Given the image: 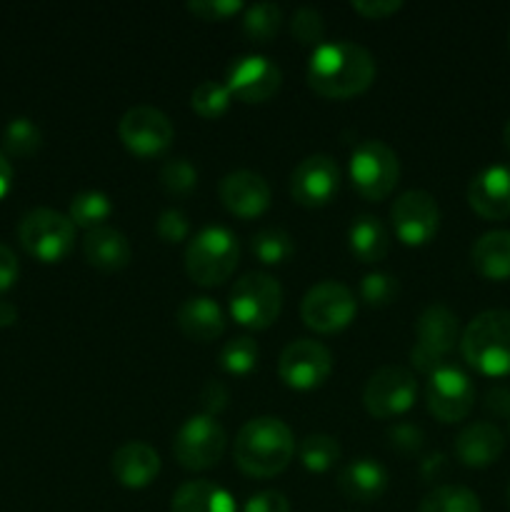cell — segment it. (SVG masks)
<instances>
[{
  "label": "cell",
  "instance_id": "ee69618b",
  "mask_svg": "<svg viewBox=\"0 0 510 512\" xmlns=\"http://www.w3.org/2000/svg\"><path fill=\"white\" fill-rule=\"evenodd\" d=\"M350 5L365 18H385V15L403 8V0H353Z\"/></svg>",
  "mask_w": 510,
  "mask_h": 512
},
{
  "label": "cell",
  "instance_id": "816d5d0a",
  "mask_svg": "<svg viewBox=\"0 0 510 512\" xmlns=\"http://www.w3.org/2000/svg\"><path fill=\"white\" fill-rule=\"evenodd\" d=\"M508 48H510V28H508Z\"/></svg>",
  "mask_w": 510,
  "mask_h": 512
},
{
  "label": "cell",
  "instance_id": "83f0119b",
  "mask_svg": "<svg viewBox=\"0 0 510 512\" xmlns=\"http://www.w3.org/2000/svg\"><path fill=\"white\" fill-rule=\"evenodd\" d=\"M113 215V200H110L108 193L103 190H80V193L73 195L68 208V218L73 220L75 228L93 230L105 225V220Z\"/></svg>",
  "mask_w": 510,
  "mask_h": 512
},
{
  "label": "cell",
  "instance_id": "7402d4cb",
  "mask_svg": "<svg viewBox=\"0 0 510 512\" xmlns=\"http://www.w3.org/2000/svg\"><path fill=\"white\" fill-rule=\"evenodd\" d=\"M175 323L180 333L198 343H210L225 330V313L208 295H190L175 310Z\"/></svg>",
  "mask_w": 510,
  "mask_h": 512
},
{
  "label": "cell",
  "instance_id": "d6986e66",
  "mask_svg": "<svg viewBox=\"0 0 510 512\" xmlns=\"http://www.w3.org/2000/svg\"><path fill=\"white\" fill-rule=\"evenodd\" d=\"M468 203L480 218H510V165L495 163L478 170L468 185Z\"/></svg>",
  "mask_w": 510,
  "mask_h": 512
},
{
  "label": "cell",
  "instance_id": "ba28073f",
  "mask_svg": "<svg viewBox=\"0 0 510 512\" xmlns=\"http://www.w3.org/2000/svg\"><path fill=\"white\" fill-rule=\"evenodd\" d=\"M415 340L410 360L420 373L430 375L438 365L445 363V355L460 343L458 315L443 303H430L415 320Z\"/></svg>",
  "mask_w": 510,
  "mask_h": 512
},
{
  "label": "cell",
  "instance_id": "4316f807",
  "mask_svg": "<svg viewBox=\"0 0 510 512\" xmlns=\"http://www.w3.org/2000/svg\"><path fill=\"white\" fill-rule=\"evenodd\" d=\"M348 245L350 253L363 263H378L388 255L390 235L383 220L378 215L363 213L353 218L348 228Z\"/></svg>",
  "mask_w": 510,
  "mask_h": 512
},
{
  "label": "cell",
  "instance_id": "ab89813d",
  "mask_svg": "<svg viewBox=\"0 0 510 512\" xmlns=\"http://www.w3.org/2000/svg\"><path fill=\"white\" fill-rule=\"evenodd\" d=\"M388 443L405 455L418 453L425 443V433L420 425L408 423V420H400V423H393L388 428Z\"/></svg>",
  "mask_w": 510,
  "mask_h": 512
},
{
  "label": "cell",
  "instance_id": "d6a6232c",
  "mask_svg": "<svg viewBox=\"0 0 510 512\" xmlns=\"http://www.w3.org/2000/svg\"><path fill=\"white\" fill-rule=\"evenodd\" d=\"M258 358V340L250 338V335H235L220 350V368L233 375H248L258 365Z\"/></svg>",
  "mask_w": 510,
  "mask_h": 512
},
{
  "label": "cell",
  "instance_id": "ac0fdd59",
  "mask_svg": "<svg viewBox=\"0 0 510 512\" xmlns=\"http://www.w3.org/2000/svg\"><path fill=\"white\" fill-rule=\"evenodd\" d=\"M225 208L238 218H258L270 205V185L255 170H230L218 185Z\"/></svg>",
  "mask_w": 510,
  "mask_h": 512
},
{
  "label": "cell",
  "instance_id": "7bdbcfd3",
  "mask_svg": "<svg viewBox=\"0 0 510 512\" xmlns=\"http://www.w3.org/2000/svg\"><path fill=\"white\" fill-rule=\"evenodd\" d=\"M243 512H290V500L280 490H260L245 500Z\"/></svg>",
  "mask_w": 510,
  "mask_h": 512
},
{
  "label": "cell",
  "instance_id": "8d00e7d4",
  "mask_svg": "<svg viewBox=\"0 0 510 512\" xmlns=\"http://www.w3.org/2000/svg\"><path fill=\"white\" fill-rule=\"evenodd\" d=\"M400 293V283L395 275L385 273V270H373L365 273L360 280V298L373 308H383V305L393 303Z\"/></svg>",
  "mask_w": 510,
  "mask_h": 512
},
{
  "label": "cell",
  "instance_id": "c3c4849f",
  "mask_svg": "<svg viewBox=\"0 0 510 512\" xmlns=\"http://www.w3.org/2000/svg\"><path fill=\"white\" fill-rule=\"evenodd\" d=\"M10 183H13V168H10V160L5 158L3 150H0V198L8 193Z\"/></svg>",
  "mask_w": 510,
  "mask_h": 512
},
{
  "label": "cell",
  "instance_id": "1f68e13d",
  "mask_svg": "<svg viewBox=\"0 0 510 512\" xmlns=\"http://www.w3.org/2000/svg\"><path fill=\"white\" fill-rule=\"evenodd\" d=\"M280 23H283V8L270 0L248 5L243 13V30L255 43H268L270 38H275Z\"/></svg>",
  "mask_w": 510,
  "mask_h": 512
},
{
  "label": "cell",
  "instance_id": "5b68a950",
  "mask_svg": "<svg viewBox=\"0 0 510 512\" xmlns=\"http://www.w3.org/2000/svg\"><path fill=\"white\" fill-rule=\"evenodd\" d=\"M280 308H283V285L263 270L245 273L230 290V315L245 328H268L278 320Z\"/></svg>",
  "mask_w": 510,
  "mask_h": 512
},
{
  "label": "cell",
  "instance_id": "e575fe53",
  "mask_svg": "<svg viewBox=\"0 0 510 512\" xmlns=\"http://www.w3.org/2000/svg\"><path fill=\"white\" fill-rule=\"evenodd\" d=\"M160 185L165 193L170 195H190L198 185V168L190 163L185 155H175V158L165 160L160 168Z\"/></svg>",
  "mask_w": 510,
  "mask_h": 512
},
{
  "label": "cell",
  "instance_id": "2e32d148",
  "mask_svg": "<svg viewBox=\"0 0 510 512\" xmlns=\"http://www.w3.org/2000/svg\"><path fill=\"white\" fill-rule=\"evenodd\" d=\"M333 370V355L323 343L310 338H298L288 343L280 353L278 373L288 388L313 390L328 380Z\"/></svg>",
  "mask_w": 510,
  "mask_h": 512
},
{
  "label": "cell",
  "instance_id": "4fadbf2b",
  "mask_svg": "<svg viewBox=\"0 0 510 512\" xmlns=\"http://www.w3.org/2000/svg\"><path fill=\"white\" fill-rule=\"evenodd\" d=\"M118 135L130 153L140 158H153L170 148L175 128L168 115L155 105H133L120 118Z\"/></svg>",
  "mask_w": 510,
  "mask_h": 512
},
{
  "label": "cell",
  "instance_id": "8fae6325",
  "mask_svg": "<svg viewBox=\"0 0 510 512\" xmlns=\"http://www.w3.org/2000/svg\"><path fill=\"white\" fill-rule=\"evenodd\" d=\"M428 410L443 423H458L468 418L475 405V385L460 365L443 363L428 375L425 388Z\"/></svg>",
  "mask_w": 510,
  "mask_h": 512
},
{
  "label": "cell",
  "instance_id": "7a4b0ae2",
  "mask_svg": "<svg viewBox=\"0 0 510 512\" xmlns=\"http://www.w3.org/2000/svg\"><path fill=\"white\" fill-rule=\"evenodd\" d=\"M295 453V438L275 415H258L240 428L233 458L243 473L253 478H273L283 473Z\"/></svg>",
  "mask_w": 510,
  "mask_h": 512
},
{
  "label": "cell",
  "instance_id": "9a60e30c",
  "mask_svg": "<svg viewBox=\"0 0 510 512\" xmlns=\"http://www.w3.org/2000/svg\"><path fill=\"white\" fill-rule=\"evenodd\" d=\"M390 223L405 245H425L440 228L438 200L428 190H405L390 205Z\"/></svg>",
  "mask_w": 510,
  "mask_h": 512
},
{
  "label": "cell",
  "instance_id": "484cf974",
  "mask_svg": "<svg viewBox=\"0 0 510 512\" xmlns=\"http://www.w3.org/2000/svg\"><path fill=\"white\" fill-rule=\"evenodd\" d=\"M473 268L488 280L510 278V230H488L470 250Z\"/></svg>",
  "mask_w": 510,
  "mask_h": 512
},
{
  "label": "cell",
  "instance_id": "8992f818",
  "mask_svg": "<svg viewBox=\"0 0 510 512\" xmlns=\"http://www.w3.org/2000/svg\"><path fill=\"white\" fill-rule=\"evenodd\" d=\"M18 240L33 258L58 263L73 250L75 225L60 210L33 208L20 218Z\"/></svg>",
  "mask_w": 510,
  "mask_h": 512
},
{
  "label": "cell",
  "instance_id": "bcb514c9",
  "mask_svg": "<svg viewBox=\"0 0 510 512\" xmlns=\"http://www.w3.org/2000/svg\"><path fill=\"white\" fill-rule=\"evenodd\" d=\"M485 408L495 415H510V385H498L485 398Z\"/></svg>",
  "mask_w": 510,
  "mask_h": 512
},
{
  "label": "cell",
  "instance_id": "cb8c5ba5",
  "mask_svg": "<svg viewBox=\"0 0 510 512\" xmlns=\"http://www.w3.org/2000/svg\"><path fill=\"white\" fill-rule=\"evenodd\" d=\"M83 253L85 260L98 270H120L133 258L130 240L125 238L123 230L113 228V225L88 230L83 238Z\"/></svg>",
  "mask_w": 510,
  "mask_h": 512
},
{
  "label": "cell",
  "instance_id": "836d02e7",
  "mask_svg": "<svg viewBox=\"0 0 510 512\" xmlns=\"http://www.w3.org/2000/svg\"><path fill=\"white\" fill-rule=\"evenodd\" d=\"M3 145L15 158H28L43 145V133L30 118H13L3 130Z\"/></svg>",
  "mask_w": 510,
  "mask_h": 512
},
{
  "label": "cell",
  "instance_id": "d4e9b609",
  "mask_svg": "<svg viewBox=\"0 0 510 512\" xmlns=\"http://www.w3.org/2000/svg\"><path fill=\"white\" fill-rule=\"evenodd\" d=\"M170 512H238L233 495L208 480H188L173 493Z\"/></svg>",
  "mask_w": 510,
  "mask_h": 512
},
{
  "label": "cell",
  "instance_id": "f907efd6",
  "mask_svg": "<svg viewBox=\"0 0 510 512\" xmlns=\"http://www.w3.org/2000/svg\"><path fill=\"white\" fill-rule=\"evenodd\" d=\"M503 145L508 148V153H510V118H508V123H505V128H503Z\"/></svg>",
  "mask_w": 510,
  "mask_h": 512
},
{
  "label": "cell",
  "instance_id": "f5cc1de1",
  "mask_svg": "<svg viewBox=\"0 0 510 512\" xmlns=\"http://www.w3.org/2000/svg\"><path fill=\"white\" fill-rule=\"evenodd\" d=\"M508 505H510V485H508Z\"/></svg>",
  "mask_w": 510,
  "mask_h": 512
},
{
  "label": "cell",
  "instance_id": "e0dca14e",
  "mask_svg": "<svg viewBox=\"0 0 510 512\" xmlns=\"http://www.w3.org/2000/svg\"><path fill=\"white\" fill-rule=\"evenodd\" d=\"M340 188L338 160L328 153H315L300 160L290 175V195L305 208L325 205Z\"/></svg>",
  "mask_w": 510,
  "mask_h": 512
},
{
  "label": "cell",
  "instance_id": "5bb4252c",
  "mask_svg": "<svg viewBox=\"0 0 510 512\" xmlns=\"http://www.w3.org/2000/svg\"><path fill=\"white\" fill-rule=\"evenodd\" d=\"M283 83V70L273 58L260 53H245L230 60L225 70V85L230 95L245 103H263L273 98Z\"/></svg>",
  "mask_w": 510,
  "mask_h": 512
},
{
  "label": "cell",
  "instance_id": "4dcf8cb0",
  "mask_svg": "<svg viewBox=\"0 0 510 512\" xmlns=\"http://www.w3.org/2000/svg\"><path fill=\"white\" fill-rule=\"evenodd\" d=\"M298 455L310 473H325L340 460V443L333 435L310 433L298 443Z\"/></svg>",
  "mask_w": 510,
  "mask_h": 512
},
{
  "label": "cell",
  "instance_id": "f35d334b",
  "mask_svg": "<svg viewBox=\"0 0 510 512\" xmlns=\"http://www.w3.org/2000/svg\"><path fill=\"white\" fill-rule=\"evenodd\" d=\"M155 233L165 240V243H180L190 235V220L180 208H165L155 220Z\"/></svg>",
  "mask_w": 510,
  "mask_h": 512
},
{
  "label": "cell",
  "instance_id": "44dd1931",
  "mask_svg": "<svg viewBox=\"0 0 510 512\" xmlns=\"http://www.w3.org/2000/svg\"><path fill=\"white\" fill-rule=\"evenodd\" d=\"M505 450L503 430L488 420L465 425L455 438V458L468 468H488L498 463Z\"/></svg>",
  "mask_w": 510,
  "mask_h": 512
},
{
  "label": "cell",
  "instance_id": "681fc988",
  "mask_svg": "<svg viewBox=\"0 0 510 512\" xmlns=\"http://www.w3.org/2000/svg\"><path fill=\"white\" fill-rule=\"evenodd\" d=\"M18 320V308L10 300H0V328H8Z\"/></svg>",
  "mask_w": 510,
  "mask_h": 512
},
{
  "label": "cell",
  "instance_id": "ffe728a7",
  "mask_svg": "<svg viewBox=\"0 0 510 512\" xmlns=\"http://www.w3.org/2000/svg\"><path fill=\"white\" fill-rule=\"evenodd\" d=\"M110 470L115 480L125 488H145L153 483L160 473V455L158 450L143 440H128L120 445L110 458Z\"/></svg>",
  "mask_w": 510,
  "mask_h": 512
},
{
  "label": "cell",
  "instance_id": "3957f363",
  "mask_svg": "<svg viewBox=\"0 0 510 512\" xmlns=\"http://www.w3.org/2000/svg\"><path fill=\"white\" fill-rule=\"evenodd\" d=\"M465 363L488 378L510 375V310H483L460 333Z\"/></svg>",
  "mask_w": 510,
  "mask_h": 512
},
{
  "label": "cell",
  "instance_id": "52a82bcc",
  "mask_svg": "<svg viewBox=\"0 0 510 512\" xmlns=\"http://www.w3.org/2000/svg\"><path fill=\"white\" fill-rule=\"evenodd\" d=\"M350 180L353 188L368 200H383L393 193L400 178L398 153L383 140H360L350 153Z\"/></svg>",
  "mask_w": 510,
  "mask_h": 512
},
{
  "label": "cell",
  "instance_id": "603a6c76",
  "mask_svg": "<svg viewBox=\"0 0 510 512\" xmlns=\"http://www.w3.org/2000/svg\"><path fill=\"white\" fill-rule=\"evenodd\" d=\"M388 468L375 458H355L338 473V490L355 503H373L388 488Z\"/></svg>",
  "mask_w": 510,
  "mask_h": 512
},
{
  "label": "cell",
  "instance_id": "277c9868",
  "mask_svg": "<svg viewBox=\"0 0 510 512\" xmlns=\"http://www.w3.org/2000/svg\"><path fill=\"white\" fill-rule=\"evenodd\" d=\"M240 243L228 225H203L185 248V270L203 288L228 280L238 268Z\"/></svg>",
  "mask_w": 510,
  "mask_h": 512
},
{
  "label": "cell",
  "instance_id": "9c48e42d",
  "mask_svg": "<svg viewBox=\"0 0 510 512\" xmlns=\"http://www.w3.org/2000/svg\"><path fill=\"white\" fill-rule=\"evenodd\" d=\"M225 445H228V435L223 425L213 415L195 413L175 430L173 455L183 468L208 470L223 458Z\"/></svg>",
  "mask_w": 510,
  "mask_h": 512
},
{
  "label": "cell",
  "instance_id": "6da1fadb",
  "mask_svg": "<svg viewBox=\"0 0 510 512\" xmlns=\"http://www.w3.org/2000/svg\"><path fill=\"white\" fill-rule=\"evenodd\" d=\"M375 58L368 48L350 40L315 45L308 60V85L323 98L343 100L373 83Z\"/></svg>",
  "mask_w": 510,
  "mask_h": 512
},
{
  "label": "cell",
  "instance_id": "f6af8a7d",
  "mask_svg": "<svg viewBox=\"0 0 510 512\" xmlns=\"http://www.w3.org/2000/svg\"><path fill=\"white\" fill-rule=\"evenodd\" d=\"M18 273H20L18 258H15V253L8 248V245L0 243V293L13 288L15 280H18Z\"/></svg>",
  "mask_w": 510,
  "mask_h": 512
},
{
  "label": "cell",
  "instance_id": "f546056e",
  "mask_svg": "<svg viewBox=\"0 0 510 512\" xmlns=\"http://www.w3.org/2000/svg\"><path fill=\"white\" fill-rule=\"evenodd\" d=\"M418 512H483L480 498L463 485H438L420 500Z\"/></svg>",
  "mask_w": 510,
  "mask_h": 512
},
{
  "label": "cell",
  "instance_id": "60d3db41",
  "mask_svg": "<svg viewBox=\"0 0 510 512\" xmlns=\"http://www.w3.org/2000/svg\"><path fill=\"white\" fill-rule=\"evenodd\" d=\"M188 10L203 20H223L243 10L240 0H188Z\"/></svg>",
  "mask_w": 510,
  "mask_h": 512
},
{
  "label": "cell",
  "instance_id": "7c38bea8",
  "mask_svg": "<svg viewBox=\"0 0 510 512\" xmlns=\"http://www.w3.org/2000/svg\"><path fill=\"white\" fill-rule=\"evenodd\" d=\"M418 395V380L403 365H383L368 378L363 403L373 418H395L413 408Z\"/></svg>",
  "mask_w": 510,
  "mask_h": 512
},
{
  "label": "cell",
  "instance_id": "74e56055",
  "mask_svg": "<svg viewBox=\"0 0 510 512\" xmlns=\"http://www.w3.org/2000/svg\"><path fill=\"white\" fill-rule=\"evenodd\" d=\"M290 33L298 43L303 45H320L325 35V18L318 8L310 5H300L293 15H290Z\"/></svg>",
  "mask_w": 510,
  "mask_h": 512
},
{
  "label": "cell",
  "instance_id": "7dc6e473",
  "mask_svg": "<svg viewBox=\"0 0 510 512\" xmlns=\"http://www.w3.org/2000/svg\"><path fill=\"white\" fill-rule=\"evenodd\" d=\"M445 470H448V460L443 453H430L420 460V475L425 480H438Z\"/></svg>",
  "mask_w": 510,
  "mask_h": 512
},
{
  "label": "cell",
  "instance_id": "b9f144b4",
  "mask_svg": "<svg viewBox=\"0 0 510 512\" xmlns=\"http://www.w3.org/2000/svg\"><path fill=\"white\" fill-rule=\"evenodd\" d=\"M198 403L203 408V415H213L215 418L228 405V388H225V383H220L215 378L205 380L198 393Z\"/></svg>",
  "mask_w": 510,
  "mask_h": 512
},
{
  "label": "cell",
  "instance_id": "d590c367",
  "mask_svg": "<svg viewBox=\"0 0 510 512\" xmlns=\"http://www.w3.org/2000/svg\"><path fill=\"white\" fill-rule=\"evenodd\" d=\"M230 90L225 83H218V80H203V83L195 85L193 90V110L203 118H220V115L228 110L230 105Z\"/></svg>",
  "mask_w": 510,
  "mask_h": 512
},
{
  "label": "cell",
  "instance_id": "f1b7e54d",
  "mask_svg": "<svg viewBox=\"0 0 510 512\" xmlns=\"http://www.w3.org/2000/svg\"><path fill=\"white\" fill-rule=\"evenodd\" d=\"M250 250L263 265H280L293 258L295 240L285 228L268 225V228L255 230L250 238Z\"/></svg>",
  "mask_w": 510,
  "mask_h": 512
},
{
  "label": "cell",
  "instance_id": "30bf717a",
  "mask_svg": "<svg viewBox=\"0 0 510 512\" xmlns=\"http://www.w3.org/2000/svg\"><path fill=\"white\" fill-rule=\"evenodd\" d=\"M355 313H358V300H355L353 290L338 280L315 283L300 303V315H303L305 325L318 333L343 330L355 318Z\"/></svg>",
  "mask_w": 510,
  "mask_h": 512
}]
</instances>
